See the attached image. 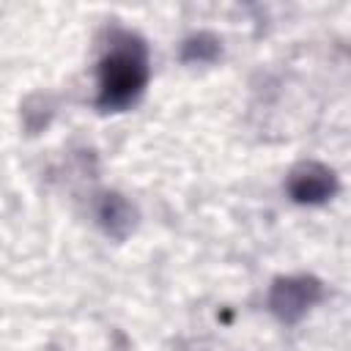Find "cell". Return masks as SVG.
Wrapping results in <instances>:
<instances>
[{
	"label": "cell",
	"mask_w": 351,
	"mask_h": 351,
	"mask_svg": "<svg viewBox=\"0 0 351 351\" xmlns=\"http://www.w3.org/2000/svg\"><path fill=\"white\" fill-rule=\"evenodd\" d=\"M151 80V55L140 33L107 27L96 58V99L101 112H121L137 104Z\"/></svg>",
	"instance_id": "6da1fadb"
},
{
	"label": "cell",
	"mask_w": 351,
	"mask_h": 351,
	"mask_svg": "<svg viewBox=\"0 0 351 351\" xmlns=\"http://www.w3.org/2000/svg\"><path fill=\"white\" fill-rule=\"evenodd\" d=\"M324 296L326 285L315 274H280L269 285L266 307L280 324H299Z\"/></svg>",
	"instance_id": "7a4b0ae2"
},
{
	"label": "cell",
	"mask_w": 351,
	"mask_h": 351,
	"mask_svg": "<svg viewBox=\"0 0 351 351\" xmlns=\"http://www.w3.org/2000/svg\"><path fill=\"white\" fill-rule=\"evenodd\" d=\"M337 189H340V178L335 167L318 159L296 162L285 176V195L296 206H324L337 195Z\"/></svg>",
	"instance_id": "3957f363"
},
{
	"label": "cell",
	"mask_w": 351,
	"mask_h": 351,
	"mask_svg": "<svg viewBox=\"0 0 351 351\" xmlns=\"http://www.w3.org/2000/svg\"><path fill=\"white\" fill-rule=\"evenodd\" d=\"M90 217L96 222V228L112 239V241H123L132 236V230L137 228V206L118 189H99L90 195Z\"/></svg>",
	"instance_id": "277c9868"
},
{
	"label": "cell",
	"mask_w": 351,
	"mask_h": 351,
	"mask_svg": "<svg viewBox=\"0 0 351 351\" xmlns=\"http://www.w3.org/2000/svg\"><path fill=\"white\" fill-rule=\"evenodd\" d=\"M58 112V99L49 90H33L19 104V126L27 137H36L49 129L52 118Z\"/></svg>",
	"instance_id": "5b68a950"
},
{
	"label": "cell",
	"mask_w": 351,
	"mask_h": 351,
	"mask_svg": "<svg viewBox=\"0 0 351 351\" xmlns=\"http://www.w3.org/2000/svg\"><path fill=\"white\" fill-rule=\"evenodd\" d=\"M222 58V38L214 30H195L178 47V60L186 66H211Z\"/></svg>",
	"instance_id": "8992f818"
}]
</instances>
